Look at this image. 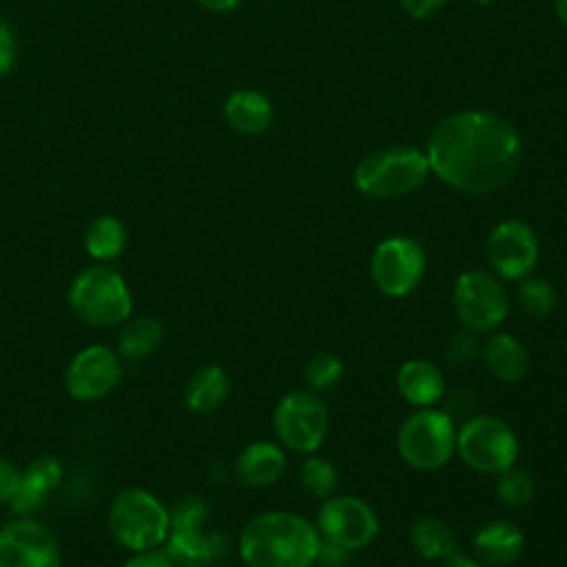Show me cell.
<instances>
[{
  "label": "cell",
  "mask_w": 567,
  "mask_h": 567,
  "mask_svg": "<svg viewBox=\"0 0 567 567\" xmlns=\"http://www.w3.org/2000/svg\"><path fill=\"white\" fill-rule=\"evenodd\" d=\"M554 7H556L560 22L567 27V0H554Z\"/></svg>",
  "instance_id": "obj_39"
},
{
  "label": "cell",
  "mask_w": 567,
  "mask_h": 567,
  "mask_svg": "<svg viewBox=\"0 0 567 567\" xmlns=\"http://www.w3.org/2000/svg\"><path fill=\"white\" fill-rule=\"evenodd\" d=\"M288 470V454L279 443L255 441L248 443L235 458V478L250 489H266L275 485Z\"/></svg>",
  "instance_id": "obj_16"
},
{
  "label": "cell",
  "mask_w": 567,
  "mask_h": 567,
  "mask_svg": "<svg viewBox=\"0 0 567 567\" xmlns=\"http://www.w3.org/2000/svg\"><path fill=\"white\" fill-rule=\"evenodd\" d=\"M224 117L241 135H259L272 124L270 100L255 89L233 91L224 104Z\"/></svg>",
  "instance_id": "obj_22"
},
{
  "label": "cell",
  "mask_w": 567,
  "mask_h": 567,
  "mask_svg": "<svg viewBox=\"0 0 567 567\" xmlns=\"http://www.w3.org/2000/svg\"><path fill=\"white\" fill-rule=\"evenodd\" d=\"M445 412L456 421V419H461V421H465L467 416H472V414H476V394H474V390H470V388H458V390H454V392H445Z\"/></svg>",
  "instance_id": "obj_31"
},
{
  "label": "cell",
  "mask_w": 567,
  "mask_h": 567,
  "mask_svg": "<svg viewBox=\"0 0 567 567\" xmlns=\"http://www.w3.org/2000/svg\"><path fill=\"white\" fill-rule=\"evenodd\" d=\"M164 339L162 323L155 317H128L117 332V354L128 361L151 357Z\"/></svg>",
  "instance_id": "obj_25"
},
{
  "label": "cell",
  "mask_w": 567,
  "mask_h": 567,
  "mask_svg": "<svg viewBox=\"0 0 567 567\" xmlns=\"http://www.w3.org/2000/svg\"><path fill=\"white\" fill-rule=\"evenodd\" d=\"M124 365L117 350L93 343L73 354L64 370V390L80 403L104 399L122 381Z\"/></svg>",
  "instance_id": "obj_13"
},
{
  "label": "cell",
  "mask_w": 567,
  "mask_h": 567,
  "mask_svg": "<svg viewBox=\"0 0 567 567\" xmlns=\"http://www.w3.org/2000/svg\"><path fill=\"white\" fill-rule=\"evenodd\" d=\"M319 547L317 525L288 509L255 514L237 540L246 567H315Z\"/></svg>",
  "instance_id": "obj_2"
},
{
  "label": "cell",
  "mask_w": 567,
  "mask_h": 567,
  "mask_svg": "<svg viewBox=\"0 0 567 567\" xmlns=\"http://www.w3.org/2000/svg\"><path fill=\"white\" fill-rule=\"evenodd\" d=\"M481 361L485 370L503 383H518L529 370L525 346L514 334L498 330L489 332L487 341L481 346Z\"/></svg>",
  "instance_id": "obj_20"
},
{
  "label": "cell",
  "mask_w": 567,
  "mask_h": 567,
  "mask_svg": "<svg viewBox=\"0 0 567 567\" xmlns=\"http://www.w3.org/2000/svg\"><path fill=\"white\" fill-rule=\"evenodd\" d=\"M197 4H202L204 9L208 11H217V13H224V11H230L237 7L239 0H195Z\"/></svg>",
  "instance_id": "obj_38"
},
{
  "label": "cell",
  "mask_w": 567,
  "mask_h": 567,
  "mask_svg": "<svg viewBox=\"0 0 567 567\" xmlns=\"http://www.w3.org/2000/svg\"><path fill=\"white\" fill-rule=\"evenodd\" d=\"M323 540L359 551L372 545L381 532L377 512L368 501L354 494H332L321 501L315 518Z\"/></svg>",
  "instance_id": "obj_10"
},
{
  "label": "cell",
  "mask_w": 567,
  "mask_h": 567,
  "mask_svg": "<svg viewBox=\"0 0 567 567\" xmlns=\"http://www.w3.org/2000/svg\"><path fill=\"white\" fill-rule=\"evenodd\" d=\"M22 481V472L7 458L0 456V503H9Z\"/></svg>",
  "instance_id": "obj_33"
},
{
  "label": "cell",
  "mask_w": 567,
  "mask_h": 567,
  "mask_svg": "<svg viewBox=\"0 0 567 567\" xmlns=\"http://www.w3.org/2000/svg\"><path fill=\"white\" fill-rule=\"evenodd\" d=\"M350 554L346 547H339L334 543H328L321 538V547L317 554V563L319 567H346L350 563Z\"/></svg>",
  "instance_id": "obj_35"
},
{
  "label": "cell",
  "mask_w": 567,
  "mask_h": 567,
  "mask_svg": "<svg viewBox=\"0 0 567 567\" xmlns=\"http://www.w3.org/2000/svg\"><path fill=\"white\" fill-rule=\"evenodd\" d=\"M423 275L425 252L416 239L392 235L374 246L370 257V277L381 295L403 299L419 288Z\"/></svg>",
  "instance_id": "obj_11"
},
{
  "label": "cell",
  "mask_w": 567,
  "mask_h": 567,
  "mask_svg": "<svg viewBox=\"0 0 567 567\" xmlns=\"http://www.w3.org/2000/svg\"><path fill=\"white\" fill-rule=\"evenodd\" d=\"M520 137L496 113L461 111L441 120L427 140L430 171L447 186L485 195L512 182L520 166Z\"/></svg>",
  "instance_id": "obj_1"
},
{
  "label": "cell",
  "mask_w": 567,
  "mask_h": 567,
  "mask_svg": "<svg viewBox=\"0 0 567 567\" xmlns=\"http://www.w3.org/2000/svg\"><path fill=\"white\" fill-rule=\"evenodd\" d=\"M346 374V363L334 352H317L303 365V381L312 392H328L339 385Z\"/></svg>",
  "instance_id": "obj_29"
},
{
  "label": "cell",
  "mask_w": 567,
  "mask_h": 567,
  "mask_svg": "<svg viewBox=\"0 0 567 567\" xmlns=\"http://www.w3.org/2000/svg\"><path fill=\"white\" fill-rule=\"evenodd\" d=\"M299 485L303 492L317 501H323L332 494H337L339 485V472L332 461L319 454H308L306 461L299 467Z\"/></svg>",
  "instance_id": "obj_26"
},
{
  "label": "cell",
  "mask_w": 567,
  "mask_h": 567,
  "mask_svg": "<svg viewBox=\"0 0 567 567\" xmlns=\"http://www.w3.org/2000/svg\"><path fill=\"white\" fill-rule=\"evenodd\" d=\"M18 58V42L11 27L0 20V75H7Z\"/></svg>",
  "instance_id": "obj_32"
},
{
  "label": "cell",
  "mask_w": 567,
  "mask_h": 567,
  "mask_svg": "<svg viewBox=\"0 0 567 567\" xmlns=\"http://www.w3.org/2000/svg\"><path fill=\"white\" fill-rule=\"evenodd\" d=\"M73 315L93 328L122 326L133 312V295L124 277L109 264L82 268L69 286Z\"/></svg>",
  "instance_id": "obj_4"
},
{
  "label": "cell",
  "mask_w": 567,
  "mask_h": 567,
  "mask_svg": "<svg viewBox=\"0 0 567 567\" xmlns=\"http://www.w3.org/2000/svg\"><path fill=\"white\" fill-rule=\"evenodd\" d=\"M430 175L427 155L414 146H388L365 155L354 168L357 188L377 199H396L416 190Z\"/></svg>",
  "instance_id": "obj_6"
},
{
  "label": "cell",
  "mask_w": 567,
  "mask_h": 567,
  "mask_svg": "<svg viewBox=\"0 0 567 567\" xmlns=\"http://www.w3.org/2000/svg\"><path fill=\"white\" fill-rule=\"evenodd\" d=\"M525 551V532L512 520H489L472 536V554L485 567H509Z\"/></svg>",
  "instance_id": "obj_17"
},
{
  "label": "cell",
  "mask_w": 567,
  "mask_h": 567,
  "mask_svg": "<svg viewBox=\"0 0 567 567\" xmlns=\"http://www.w3.org/2000/svg\"><path fill=\"white\" fill-rule=\"evenodd\" d=\"M230 394V379L221 365L206 363L197 368L184 385V405L193 414H210L219 410Z\"/></svg>",
  "instance_id": "obj_21"
},
{
  "label": "cell",
  "mask_w": 567,
  "mask_h": 567,
  "mask_svg": "<svg viewBox=\"0 0 567 567\" xmlns=\"http://www.w3.org/2000/svg\"><path fill=\"white\" fill-rule=\"evenodd\" d=\"M516 301L523 308V312L532 319H545L554 312L556 308V290L554 286L543 279V277H532L527 275L525 279H520L518 290H516Z\"/></svg>",
  "instance_id": "obj_28"
},
{
  "label": "cell",
  "mask_w": 567,
  "mask_h": 567,
  "mask_svg": "<svg viewBox=\"0 0 567 567\" xmlns=\"http://www.w3.org/2000/svg\"><path fill=\"white\" fill-rule=\"evenodd\" d=\"M447 0H401L403 9L412 16V18H430L432 13H436Z\"/></svg>",
  "instance_id": "obj_36"
},
{
  "label": "cell",
  "mask_w": 567,
  "mask_h": 567,
  "mask_svg": "<svg viewBox=\"0 0 567 567\" xmlns=\"http://www.w3.org/2000/svg\"><path fill=\"white\" fill-rule=\"evenodd\" d=\"M0 567H62L55 534L31 516L0 527Z\"/></svg>",
  "instance_id": "obj_14"
},
{
  "label": "cell",
  "mask_w": 567,
  "mask_h": 567,
  "mask_svg": "<svg viewBox=\"0 0 567 567\" xmlns=\"http://www.w3.org/2000/svg\"><path fill=\"white\" fill-rule=\"evenodd\" d=\"M396 390L414 410L436 408L445 396V377L430 359H408L396 370Z\"/></svg>",
  "instance_id": "obj_18"
},
{
  "label": "cell",
  "mask_w": 567,
  "mask_h": 567,
  "mask_svg": "<svg viewBox=\"0 0 567 567\" xmlns=\"http://www.w3.org/2000/svg\"><path fill=\"white\" fill-rule=\"evenodd\" d=\"M472 2H476V4H489L492 0H472Z\"/></svg>",
  "instance_id": "obj_40"
},
{
  "label": "cell",
  "mask_w": 567,
  "mask_h": 567,
  "mask_svg": "<svg viewBox=\"0 0 567 567\" xmlns=\"http://www.w3.org/2000/svg\"><path fill=\"white\" fill-rule=\"evenodd\" d=\"M494 492H496V498L507 507H514V509L527 507L536 496V481L525 467L516 463L509 470L496 474Z\"/></svg>",
  "instance_id": "obj_27"
},
{
  "label": "cell",
  "mask_w": 567,
  "mask_h": 567,
  "mask_svg": "<svg viewBox=\"0 0 567 567\" xmlns=\"http://www.w3.org/2000/svg\"><path fill=\"white\" fill-rule=\"evenodd\" d=\"M441 567H485L483 563H478L476 558H470V556H465V554H454L452 558H447V560H443L441 563Z\"/></svg>",
  "instance_id": "obj_37"
},
{
  "label": "cell",
  "mask_w": 567,
  "mask_h": 567,
  "mask_svg": "<svg viewBox=\"0 0 567 567\" xmlns=\"http://www.w3.org/2000/svg\"><path fill=\"white\" fill-rule=\"evenodd\" d=\"M481 341H478V334L467 330V328H461L456 330L450 339H447V346H445V361L454 368H465V365H472V361L481 359Z\"/></svg>",
  "instance_id": "obj_30"
},
{
  "label": "cell",
  "mask_w": 567,
  "mask_h": 567,
  "mask_svg": "<svg viewBox=\"0 0 567 567\" xmlns=\"http://www.w3.org/2000/svg\"><path fill=\"white\" fill-rule=\"evenodd\" d=\"M60 481H62V463L49 454L35 456L24 467L20 487L16 496L9 501L11 509L20 516H31L35 509L44 505V501L60 485Z\"/></svg>",
  "instance_id": "obj_19"
},
{
  "label": "cell",
  "mask_w": 567,
  "mask_h": 567,
  "mask_svg": "<svg viewBox=\"0 0 567 567\" xmlns=\"http://www.w3.org/2000/svg\"><path fill=\"white\" fill-rule=\"evenodd\" d=\"M126 226L115 215L95 217L84 230V250L97 264L117 259L126 248Z\"/></svg>",
  "instance_id": "obj_24"
},
{
  "label": "cell",
  "mask_w": 567,
  "mask_h": 567,
  "mask_svg": "<svg viewBox=\"0 0 567 567\" xmlns=\"http://www.w3.org/2000/svg\"><path fill=\"white\" fill-rule=\"evenodd\" d=\"M456 454L470 470L496 476L518 463L520 443L505 419L476 412L456 425Z\"/></svg>",
  "instance_id": "obj_7"
},
{
  "label": "cell",
  "mask_w": 567,
  "mask_h": 567,
  "mask_svg": "<svg viewBox=\"0 0 567 567\" xmlns=\"http://www.w3.org/2000/svg\"><path fill=\"white\" fill-rule=\"evenodd\" d=\"M412 551L427 563H443L458 554L454 529L439 516H421L408 529Z\"/></svg>",
  "instance_id": "obj_23"
},
{
  "label": "cell",
  "mask_w": 567,
  "mask_h": 567,
  "mask_svg": "<svg viewBox=\"0 0 567 567\" xmlns=\"http://www.w3.org/2000/svg\"><path fill=\"white\" fill-rule=\"evenodd\" d=\"M452 306L461 328L476 334H489L507 319L509 295L492 270L472 268L456 277L452 288Z\"/></svg>",
  "instance_id": "obj_8"
},
{
  "label": "cell",
  "mask_w": 567,
  "mask_h": 567,
  "mask_svg": "<svg viewBox=\"0 0 567 567\" xmlns=\"http://www.w3.org/2000/svg\"><path fill=\"white\" fill-rule=\"evenodd\" d=\"M122 567H177V563L162 549H146L133 551V556L126 558Z\"/></svg>",
  "instance_id": "obj_34"
},
{
  "label": "cell",
  "mask_w": 567,
  "mask_h": 567,
  "mask_svg": "<svg viewBox=\"0 0 567 567\" xmlns=\"http://www.w3.org/2000/svg\"><path fill=\"white\" fill-rule=\"evenodd\" d=\"M106 525L128 551L159 549L171 532V509L144 487H124L109 505Z\"/></svg>",
  "instance_id": "obj_3"
},
{
  "label": "cell",
  "mask_w": 567,
  "mask_h": 567,
  "mask_svg": "<svg viewBox=\"0 0 567 567\" xmlns=\"http://www.w3.org/2000/svg\"><path fill=\"white\" fill-rule=\"evenodd\" d=\"M485 255L489 270L501 281H520L536 268L540 246L529 224L520 219H505L492 228Z\"/></svg>",
  "instance_id": "obj_12"
},
{
  "label": "cell",
  "mask_w": 567,
  "mask_h": 567,
  "mask_svg": "<svg viewBox=\"0 0 567 567\" xmlns=\"http://www.w3.org/2000/svg\"><path fill=\"white\" fill-rule=\"evenodd\" d=\"M396 450L412 470L436 472L456 454V421L443 408L414 410L396 432Z\"/></svg>",
  "instance_id": "obj_5"
},
{
  "label": "cell",
  "mask_w": 567,
  "mask_h": 567,
  "mask_svg": "<svg viewBox=\"0 0 567 567\" xmlns=\"http://www.w3.org/2000/svg\"><path fill=\"white\" fill-rule=\"evenodd\" d=\"M164 547L177 567H208L226 554L228 540L217 532L204 529L202 520H171Z\"/></svg>",
  "instance_id": "obj_15"
},
{
  "label": "cell",
  "mask_w": 567,
  "mask_h": 567,
  "mask_svg": "<svg viewBox=\"0 0 567 567\" xmlns=\"http://www.w3.org/2000/svg\"><path fill=\"white\" fill-rule=\"evenodd\" d=\"M272 430L284 450L306 456L315 454L330 430L328 405L312 390H292L277 401Z\"/></svg>",
  "instance_id": "obj_9"
}]
</instances>
